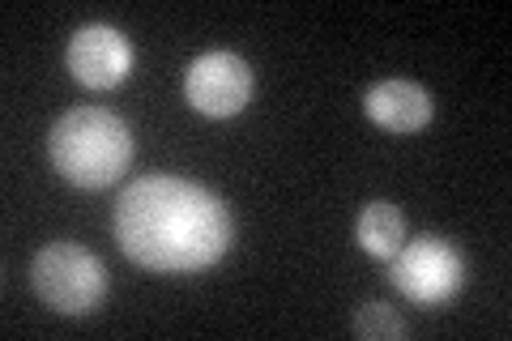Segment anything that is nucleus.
Wrapping results in <instances>:
<instances>
[{
	"instance_id": "obj_2",
	"label": "nucleus",
	"mask_w": 512,
	"mask_h": 341,
	"mask_svg": "<svg viewBox=\"0 0 512 341\" xmlns=\"http://www.w3.org/2000/svg\"><path fill=\"white\" fill-rule=\"evenodd\" d=\"M52 167L77 188H107L133 162V133L107 107H73L47 133Z\"/></svg>"
},
{
	"instance_id": "obj_8",
	"label": "nucleus",
	"mask_w": 512,
	"mask_h": 341,
	"mask_svg": "<svg viewBox=\"0 0 512 341\" xmlns=\"http://www.w3.org/2000/svg\"><path fill=\"white\" fill-rule=\"evenodd\" d=\"M355 239H359V248L367 256H376V261H393L397 248L406 243L402 209H397L393 201H372L355 222Z\"/></svg>"
},
{
	"instance_id": "obj_6",
	"label": "nucleus",
	"mask_w": 512,
	"mask_h": 341,
	"mask_svg": "<svg viewBox=\"0 0 512 341\" xmlns=\"http://www.w3.org/2000/svg\"><path fill=\"white\" fill-rule=\"evenodd\" d=\"M69 73L86 90H116L133 73V47L116 26H82L69 43Z\"/></svg>"
},
{
	"instance_id": "obj_5",
	"label": "nucleus",
	"mask_w": 512,
	"mask_h": 341,
	"mask_svg": "<svg viewBox=\"0 0 512 341\" xmlns=\"http://www.w3.org/2000/svg\"><path fill=\"white\" fill-rule=\"evenodd\" d=\"M184 94L201 116H214V120L239 116L252 99V69L235 52H205L188 64Z\"/></svg>"
},
{
	"instance_id": "obj_4",
	"label": "nucleus",
	"mask_w": 512,
	"mask_h": 341,
	"mask_svg": "<svg viewBox=\"0 0 512 341\" xmlns=\"http://www.w3.org/2000/svg\"><path fill=\"white\" fill-rule=\"evenodd\" d=\"M389 282L402 290L410 303L440 307L466 282V261H461V252L448 239L423 235V239L397 248V256L389 261Z\"/></svg>"
},
{
	"instance_id": "obj_1",
	"label": "nucleus",
	"mask_w": 512,
	"mask_h": 341,
	"mask_svg": "<svg viewBox=\"0 0 512 341\" xmlns=\"http://www.w3.org/2000/svg\"><path fill=\"white\" fill-rule=\"evenodd\" d=\"M111 226L120 252L150 273H201L235 239L227 201L180 175L133 180L120 192Z\"/></svg>"
},
{
	"instance_id": "obj_7",
	"label": "nucleus",
	"mask_w": 512,
	"mask_h": 341,
	"mask_svg": "<svg viewBox=\"0 0 512 341\" xmlns=\"http://www.w3.org/2000/svg\"><path fill=\"white\" fill-rule=\"evenodd\" d=\"M363 111H367V120L389 128V133H419L436 116V99H431V90H423L419 81L389 77L363 94Z\"/></svg>"
},
{
	"instance_id": "obj_9",
	"label": "nucleus",
	"mask_w": 512,
	"mask_h": 341,
	"mask_svg": "<svg viewBox=\"0 0 512 341\" xmlns=\"http://www.w3.org/2000/svg\"><path fill=\"white\" fill-rule=\"evenodd\" d=\"M355 333L367 341H393L406 333V320L397 316L389 303H363L355 312Z\"/></svg>"
},
{
	"instance_id": "obj_3",
	"label": "nucleus",
	"mask_w": 512,
	"mask_h": 341,
	"mask_svg": "<svg viewBox=\"0 0 512 341\" xmlns=\"http://www.w3.org/2000/svg\"><path fill=\"white\" fill-rule=\"evenodd\" d=\"M35 295L64 316H90L107 299V269L77 243H47L30 269Z\"/></svg>"
}]
</instances>
